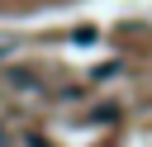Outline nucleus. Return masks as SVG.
<instances>
[{
    "instance_id": "nucleus-1",
    "label": "nucleus",
    "mask_w": 152,
    "mask_h": 147,
    "mask_svg": "<svg viewBox=\"0 0 152 147\" xmlns=\"http://www.w3.org/2000/svg\"><path fill=\"white\" fill-rule=\"evenodd\" d=\"M95 38H100V33H95V28H76V38H71V43H76V47H90V43H95Z\"/></svg>"
}]
</instances>
